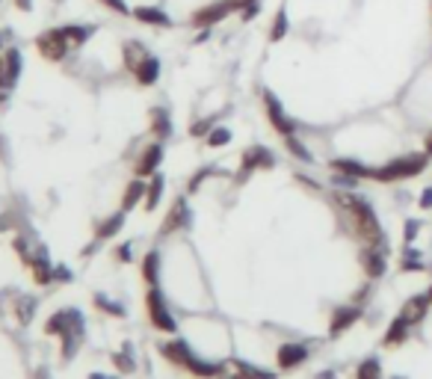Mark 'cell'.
Masks as SVG:
<instances>
[{"label": "cell", "mask_w": 432, "mask_h": 379, "mask_svg": "<svg viewBox=\"0 0 432 379\" xmlns=\"http://www.w3.org/2000/svg\"><path fill=\"white\" fill-rule=\"evenodd\" d=\"M331 202L341 208L346 226L352 228V234H356L364 246H385L388 249L382 226H379V219L373 213L367 198H361L359 193H331Z\"/></svg>", "instance_id": "1"}, {"label": "cell", "mask_w": 432, "mask_h": 379, "mask_svg": "<svg viewBox=\"0 0 432 379\" xmlns=\"http://www.w3.org/2000/svg\"><path fill=\"white\" fill-rule=\"evenodd\" d=\"M432 157L426 151H418V154H403V157H394L382 166H376L370 172L373 181L379 184H391V181H406V178H418L421 172H426Z\"/></svg>", "instance_id": "2"}, {"label": "cell", "mask_w": 432, "mask_h": 379, "mask_svg": "<svg viewBox=\"0 0 432 379\" xmlns=\"http://www.w3.org/2000/svg\"><path fill=\"white\" fill-rule=\"evenodd\" d=\"M246 4H252V0H213V4H207V6H199L192 15H190V24L192 27H216L220 21H225L228 15H234V12H243V6Z\"/></svg>", "instance_id": "3"}, {"label": "cell", "mask_w": 432, "mask_h": 379, "mask_svg": "<svg viewBox=\"0 0 432 379\" xmlns=\"http://www.w3.org/2000/svg\"><path fill=\"white\" fill-rule=\"evenodd\" d=\"M261 101H264V113H267V118H269L272 131L282 133V139L290 136V133H297V122H293V118L287 116V110H284V104L279 101L276 92L264 89V92H261Z\"/></svg>", "instance_id": "4"}, {"label": "cell", "mask_w": 432, "mask_h": 379, "mask_svg": "<svg viewBox=\"0 0 432 379\" xmlns=\"http://www.w3.org/2000/svg\"><path fill=\"white\" fill-rule=\"evenodd\" d=\"M36 51L45 59H51V63H63V59L71 54V42L60 33V27H51L42 36H36Z\"/></svg>", "instance_id": "5"}, {"label": "cell", "mask_w": 432, "mask_h": 379, "mask_svg": "<svg viewBox=\"0 0 432 379\" xmlns=\"http://www.w3.org/2000/svg\"><path fill=\"white\" fill-rule=\"evenodd\" d=\"M145 305H148V320H151L154 329H160V332H166V335H175V332H178V323H175V317L169 314L166 299H163V293L157 290V288L148 290Z\"/></svg>", "instance_id": "6"}, {"label": "cell", "mask_w": 432, "mask_h": 379, "mask_svg": "<svg viewBox=\"0 0 432 379\" xmlns=\"http://www.w3.org/2000/svg\"><path fill=\"white\" fill-rule=\"evenodd\" d=\"M272 166H276V154H272L267 146H252V148L243 151L237 181H246L252 172H258V169H272Z\"/></svg>", "instance_id": "7"}, {"label": "cell", "mask_w": 432, "mask_h": 379, "mask_svg": "<svg viewBox=\"0 0 432 379\" xmlns=\"http://www.w3.org/2000/svg\"><path fill=\"white\" fill-rule=\"evenodd\" d=\"M160 161H163V143L157 139V143H151V146H145V148L140 151V157H136V163H133V175H136V178H151V175H157V166H160Z\"/></svg>", "instance_id": "8"}, {"label": "cell", "mask_w": 432, "mask_h": 379, "mask_svg": "<svg viewBox=\"0 0 432 379\" xmlns=\"http://www.w3.org/2000/svg\"><path fill=\"white\" fill-rule=\"evenodd\" d=\"M220 376L222 379H276V373L261 370V368H252L240 358H231V362L220 365Z\"/></svg>", "instance_id": "9"}, {"label": "cell", "mask_w": 432, "mask_h": 379, "mask_svg": "<svg viewBox=\"0 0 432 379\" xmlns=\"http://www.w3.org/2000/svg\"><path fill=\"white\" fill-rule=\"evenodd\" d=\"M276 362L282 370H297L299 365L308 362V347L305 344H282L276 353Z\"/></svg>", "instance_id": "10"}, {"label": "cell", "mask_w": 432, "mask_h": 379, "mask_svg": "<svg viewBox=\"0 0 432 379\" xmlns=\"http://www.w3.org/2000/svg\"><path fill=\"white\" fill-rule=\"evenodd\" d=\"M385 255H388L385 246H364V252H361V267H364V273H367L370 278L385 276V267H388Z\"/></svg>", "instance_id": "11"}, {"label": "cell", "mask_w": 432, "mask_h": 379, "mask_svg": "<svg viewBox=\"0 0 432 379\" xmlns=\"http://www.w3.org/2000/svg\"><path fill=\"white\" fill-rule=\"evenodd\" d=\"M187 226H190V205H187V198H178V202L172 205V211L166 213L160 234H172V231L187 228Z\"/></svg>", "instance_id": "12"}, {"label": "cell", "mask_w": 432, "mask_h": 379, "mask_svg": "<svg viewBox=\"0 0 432 379\" xmlns=\"http://www.w3.org/2000/svg\"><path fill=\"white\" fill-rule=\"evenodd\" d=\"M359 320H361V308H356V305L338 308V311H335V317H331V323H329V335H331V338H338V335H344L352 323H359Z\"/></svg>", "instance_id": "13"}, {"label": "cell", "mask_w": 432, "mask_h": 379, "mask_svg": "<svg viewBox=\"0 0 432 379\" xmlns=\"http://www.w3.org/2000/svg\"><path fill=\"white\" fill-rule=\"evenodd\" d=\"M160 353L169 358L172 365H181V368H190V362L195 358V353L190 350V344H187V341H181V338H175V341L163 344V347H160Z\"/></svg>", "instance_id": "14"}, {"label": "cell", "mask_w": 432, "mask_h": 379, "mask_svg": "<svg viewBox=\"0 0 432 379\" xmlns=\"http://www.w3.org/2000/svg\"><path fill=\"white\" fill-rule=\"evenodd\" d=\"M130 74H133V81L140 84V86H154V84H157V77H160V59H157V56L151 54V56H145L143 63L136 66Z\"/></svg>", "instance_id": "15"}, {"label": "cell", "mask_w": 432, "mask_h": 379, "mask_svg": "<svg viewBox=\"0 0 432 379\" xmlns=\"http://www.w3.org/2000/svg\"><path fill=\"white\" fill-rule=\"evenodd\" d=\"M130 15H133L140 24H148V27H163V30L172 27V18H169L160 6H136Z\"/></svg>", "instance_id": "16"}, {"label": "cell", "mask_w": 432, "mask_h": 379, "mask_svg": "<svg viewBox=\"0 0 432 379\" xmlns=\"http://www.w3.org/2000/svg\"><path fill=\"white\" fill-rule=\"evenodd\" d=\"M329 169L331 172H341V175H349V178H370V166H364L361 161H352V157H335V161H329Z\"/></svg>", "instance_id": "17"}, {"label": "cell", "mask_w": 432, "mask_h": 379, "mask_svg": "<svg viewBox=\"0 0 432 379\" xmlns=\"http://www.w3.org/2000/svg\"><path fill=\"white\" fill-rule=\"evenodd\" d=\"M429 305H432V303H429V296H426V293H418V296H411L408 303L403 305V311H400V314L406 317V320H408L411 326H415V323H421L423 317H426Z\"/></svg>", "instance_id": "18"}, {"label": "cell", "mask_w": 432, "mask_h": 379, "mask_svg": "<svg viewBox=\"0 0 432 379\" xmlns=\"http://www.w3.org/2000/svg\"><path fill=\"white\" fill-rule=\"evenodd\" d=\"M290 33V15H287V4H282L276 9V15H272V24H269V42L279 45L282 39H287Z\"/></svg>", "instance_id": "19"}, {"label": "cell", "mask_w": 432, "mask_h": 379, "mask_svg": "<svg viewBox=\"0 0 432 379\" xmlns=\"http://www.w3.org/2000/svg\"><path fill=\"white\" fill-rule=\"evenodd\" d=\"M408 329H411V323L406 320L403 314H397L394 320H391V326H388V332H385V338H382V344H385V347H397V344H403L406 338H408Z\"/></svg>", "instance_id": "20"}, {"label": "cell", "mask_w": 432, "mask_h": 379, "mask_svg": "<svg viewBox=\"0 0 432 379\" xmlns=\"http://www.w3.org/2000/svg\"><path fill=\"white\" fill-rule=\"evenodd\" d=\"M145 56H151L148 48H145L143 42H136V39H128V42L122 45V59H125V69H128V71H133Z\"/></svg>", "instance_id": "21"}, {"label": "cell", "mask_w": 432, "mask_h": 379, "mask_svg": "<svg viewBox=\"0 0 432 379\" xmlns=\"http://www.w3.org/2000/svg\"><path fill=\"white\" fill-rule=\"evenodd\" d=\"M145 190H148V184H143V178H133V181L125 187V196H122V211L128 213V211H133L140 202H145Z\"/></svg>", "instance_id": "22"}, {"label": "cell", "mask_w": 432, "mask_h": 379, "mask_svg": "<svg viewBox=\"0 0 432 379\" xmlns=\"http://www.w3.org/2000/svg\"><path fill=\"white\" fill-rule=\"evenodd\" d=\"M151 133L160 139V143L172 136V118H169V110H166V107H154V110H151Z\"/></svg>", "instance_id": "23"}, {"label": "cell", "mask_w": 432, "mask_h": 379, "mask_svg": "<svg viewBox=\"0 0 432 379\" xmlns=\"http://www.w3.org/2000/svg\"><path fill=\"white\" fill-rule=\"evenodd\" d=\"M60 33L71 42V48H81V45H86L89 39L95 36V27L92 24H63Z\"/></svg>", "instance_id": "24"}, {"label": "cell", "mask_w": 432, "mask_h": 379, "mask_svg": "<svg viewBox=\"0 0 432 379\" xmlns=\"http://www.w3.org/2000/svg\"><path fill=\"white\" fill-rule=\"evenodd\" d=\"M4 66H6V74H9V84L15 86L18 77H21V69H24V56L18 48H6L4 51Z\"/></svg>", "instance_id": "25"}, {"label": "cell", "mask_w": 432, "mask_h": 379, "mask_svg": "<svg viewBox=\"0 0 432 379\" xmlns=\"http://www.w3.org/2000/svg\"><path fill=\"white\" fill-rule=\"evenodd\" d=\"M122 226H125V211H122V213H113V216H107L104 223H98L95 237H98V241H107V237H113V234L119 231Z\"/></svg>", "instance_id": "26"}, {"label": "cell", "mask_w": 432, "mask_h": 379, "mask_svg": "<svg viewBox=\"0 0 432 379\" xmlns=\"http://www.w3.org/2000/svg\"><path fill=\"white\" fill-rule=\"evenodd\" d=\"M163 175H151V181H148V190H145V211H154L157 205H160V196H163Z\"/></svg>", "instance_id": "27"}, {"label": "cell", "mask_w": 432, "mask_h": 379, "mask_svg": "<svg viewBox=\"0 0 432 379\" xmlns=\"http://www.w3.org/2000/svg\"><path fill=\"white\" fill-rule=\"evenodd\" d=\"M284 148L297 157V161H302V163H314V154L305 148V143L297 136V133H290V136H284Z\"/></svg>", "instance_id": "28"}, {"label": "cell", "mask_w": 432, "mask_h": 379, "mask_svg": "<svg viewBox=\"0 0 432 379\" xmlns=\"http://www.w3.org/2000/svg\"><path fill=\"white\" fill-rule=\"evenodd\" d=\"M356 379H382V365H379V358H376V355L364 358V362L356 368Z\"/></svg>", "instance_id": "29"}, {"label": "cell", "mask_w": 432, "mask_h": 379, "mask_svg": "<svg viewBox=\"0 0 432 379\" xmlns=\"http://www.w3.org/2000/svg\"><path fill=\"white\" fill-rule=\"evenodd\" d=\"M205 143H207V148H222L231 143V131L225 125H213V131L205 136Z\"/></svg>", "instance_id": "30"}, {"label": "cell", "mask_w": 432, "mask_h": 379, "mask_svg": "<svg viewBox=\"0 0 432 379\" xmlns=\"http://www.w3.org/2000/svg\"><path fill=\"white\" fill-rule=\"evenodd\" d=\"M157 267H160V255H157V252H148L145 261H143V278H145L151 288H157Z\"/></svg>", "instance_id": "31"}, {"label": "cell", "mask_w": 432, "mask_h": 379, "mask_svg": "<svg viewBox=\"0 0 432 379\" xmlns=\"http://www.w3.org/2000/svg\"><path fill=\"white\" fill-rule=\"evenodd\" d=\"M400 270H423V261H421V252H415L411 246H406V252H403V264H400Z\"/></svg>", "instance_id": "32"}, {"label": "cell", "mask_w": 432, "mask_h": 379, "mask_svg": "<svg viewBox=\"0 0 432 379\" xmlns=\"http://www.w3.org/2000/svg\"><path fill=\"white\" fill-rule=\"evenodd\" d=\"M418 231H421V219H406V226H403V241L406 246H411L418 241Z\"/></svg>", "instance_id": "33"}, {"label": "cell", "mask_w": 432, "mask_h": 379, "mask_svg": "<svg viewBox=\"0 0 432 379\" xmlns=\"http://www.w3.org/2000/svg\"><path fill=\"white\" fill-rule=\"evenodd\" d=\"M95 305H101V311H107V314H115V317H125V308L119 305V303H110V299H104L101 293L95 296Z\"/></svg>", "instance_id": "34"}, {"label": "cell", "mask_w": 432, "mask_h": 379, "mask_svg": "<svg viewBox=\"0 0 432 379\" xmlns=\"http://www.w3.org/2000/svg\"><path fill=\"white\" fill-rule=\"evenodd\" d=\"M258 15H261V0H252V4H246V6H243L240 21H243V24H249V21H254Z\"/></svg>", "instance_id": "35"}, {"label": "cell", "mask_w": 432, "mask_h": 379, "mask_svg": "<svg viewBox=\"0 0 432 379\" xmlns=\"http://www.w3.org/2000/svg\"><path fill=\"white\" fill-rule=\"evenodd\" d=\"M213 131V118H199V122L190 125V136H207Z\"/></svg>", "instance_id": "36"}, {"label": "cell", "mask_w": 432, "mask_h": 379, "mask_svg": "<svg viewBox=\"0 0 432 379\" xmlns=\"http://www.w3.org/2000/svg\"><path fill=\"white\" fill-rule=\"evenodd\" d=\"M213 172H216V169H210V166H205V169H199V175H192V178H190V187H187V190H190V193H195V190H199V187H202V181H205V178H210Z\"/></svg>", "instance_id": "37"}, {"label": "cell", "mask_w": 432, "mask_h": 379, "mask_svg": "<svg viewBox=\"0 0 432 379\" xmlns=\"http://www.w3.org/2000/svg\"><path fill=\"white\" fill-rule=\"evenodd\" d=\"M98 4H104L107 9L119 12V15H130V12H133V9H128V4H125V0H98Z\"/></svg>", "instance_id": "38"}, {"label": "cell", "mask_w": 432, "mask_h": 379, "mask_svg": "<svg viewBox=\"0 0 432 379\" xmlns=\"http://www.w3.org/2000/svg\"><path fill=\"white\" fill-rule=\"evenodd\" d=\"M113 362H115V368H119V370H125V373H130L136 365L130 362V358H125V353H119V355H113Z\"/></svg>", "instance_id": "39"}, {"label": "cell", "mask_w": 432, "mask_h": 379, "mask_svg": "<svg viewBox=\"0 0 432 379\" xmlns=\"http://www.w3.org/2000/svg\"><path fill=\"white\" fill-rule=\"evenodd\" d=\"M418 205H421L423 211H429V208H432V187H426V190L421 193V198H418Z\"/></svg>", "instance_id": "40"}, {"label": "cell", "mask_w": 432, "mask_h": 379, "mask_svg": "<svg viewBox=\"0 0 432 379\" xmlns=\"http://www.w3.org/2000/svg\"><path fill=\"white\" fill-rule=\"evenodd\" d=\"M115 258H119V261H125V264H128V261H130V243H122L119 249H115Z\"/></svg>", "instance_id": "41"}, {"label": "cell", "mask_w": 432, "mask_h": 379, "mask_svg": "<svg viewBox=\"0 0 432 379\" xmlns=\"http://www.w3.org/2000/svg\"><path fill=\"white\" fill-rule=\"evenodd\" d=\"M15 9H21V12H33V0H15Z\"/></svg>", "instance_id": "42"}, {"label": "cell", "mask_w": 432, "mask_h": 379, "mask_svg": "<svg viewBox=\"0 0 432 379\" xmlns=\"http://www.w3.org/2000/svg\"><path fill=\"white\" fill-rule=\"evenodd\" d=\"M9 39H12V33H9V30H4V33H0V54H4V51H6L4 45L9 42Z\"/></svg>", "instance_id": "43"}, {"label": "cell", "mask_w": 432, "mask_h": 379, "mask_svg": "<svg viewBox=\"0 0 432 379\" xmlns=\"http://www.w3.org/2000/svg\"><path fill=\"white\" fill-rule=\"evenodd\" d=\"M56 278H71V273L66 267H56Z\"/></svg>", "instance_id": "44"}, {"label": "cell", "mask_w": 432, "mask_h": 379, "mask_svg": "<svg viewBox=\"0 0 432 379\" xmlns=\"http://www.w3.org/2000/svg\"><path fill=\"white\" fill-rule=\"evenodd\" d=\"M423 151H426V154H429V157H432V133H429V136H426V143H423Z\"/></svg>", "instance_id": "45"}, {"label": "cell", "mask_w": 432, "mask_h": 379, "mask_svg": "<svg viewBox=\"0 0 432 379\" xmlns=\"http://www.w3.org/2000/svg\"><path fill=\"white\" fill-rule=\"evenodd\" d=\"M89 379H107V376H101V373H92V376H89Z\"/></svg>", "instance_id": "46"}, {"label": "cell", "mask_w": 432, "mask_h": 379, "mask_svg": "<svg viewBox=\"0 0 432 379\" xmlns=\"http://www.w3.org/2000/svg\"><path fill=\"white\" fill-rule=\"evenodd\" d=\"M426 296H429V303H432V288H429V290H426Z\"/></svg>", "instance_id": "47"}, {"label": "cell", "mask_w": 432, "mask_h": 379, "mask_svg": "<svg viewBox=\"0 0 432 379\" xmlns=\"http://www.w3.org/2000/svg\"><path fill=\"white\" fill-rule=\"evenodd\" d=\"M429 12H432V0H429Z\"/></svg>", "instance_id": "48"}, {"label": "cell", "mask_w": 432, "mask_h": 379, "mask_svg": "<svg viewBox=\"0 0 432 379\" xmlns=\"http://www.w3.org/2000/svg\"><path fill=\"white\" fill-rule=\"evenodd\" d=\"M394 379H403V376H394Z\"/></svg>", "instance_id": "49"}]
</instances>
